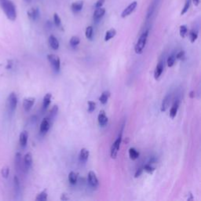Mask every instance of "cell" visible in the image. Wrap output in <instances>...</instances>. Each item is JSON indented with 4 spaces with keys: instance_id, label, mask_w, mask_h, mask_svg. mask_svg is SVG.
Masks as SVG:
<instances>
[{
    "instance_id": "6da1fadb",
    "label": "cell",
    "mask_w": 201,
    "mask_h": 201,
    "mask_svg": "<svg viewBox=\"0 0 201 201\" xmlns=\"http://www.w3.org/2000/svg\"><path fill=\"white\" fill-rule=\"evenodd\" d=\"M0 6L9 20L14 21L16 18V6L11 0H5L0 4Z\"/></svg>"
},
{
    "instance_id": "7a4b0ae2",
    "label": "cell",
    "mask_w": 201,
    "mask_h": 201,
    "mask_svg": "<svg viewBox=\"0 0 201 201\" xmlns=\"http://www.w3.org/2000/svg\"><path fill=\"white\" fill-rule=\"evenodd\" d=\"M148 30H146L145 31L142 33L140 36V38H138L137 43H136L135 46H134V50H135V53L137 54H141L143 52V49H144V46L146 45L147 42V38H148Z\"/></svg>"
},
{
    "instance_id": "3957f363",
    "label": "cell",
    "mask_w": 201,
    "mask_h": 201,
    "mask_svg": "<svg viewBox=\"0 0 201 201\" xmlns=\"http://www.w3.org/2000/svg\"><path fill=\"white\" fill-rule=\"evenodd\" d=\"M122 132L121 131L119 137H117L116 140L111 144V150H110V155H111V159H115L117 155H118V152H119V147H120L121 141H122Z\"/></svg>"
},
{
    "instance_id": "277c9868",
    "label": "cell",
    "mask_w": 201,
    "mask_h": 201,
    "mask_svg": "<svg viewBox=\"0 0 201 201\" xmlns=\"http://www.w3.org/2000/svg\"><path fill=\"white\" fill-rule=\"evenodd\" d=\"M16 106H17V97L15 93H9V95L8 96L7 98V108L9 111H10L11 113L14 112L16 110Z\"/></svg>"
},
{
    "instance_id": "5b68a950",
    "label": "cell",
    "mask_w": 201,
    "mask_h": 201,
    "mask_svg": "<svg viewBox=\"0 0 201 201\" xmlns=\"http://www.w3.org/2000/svg\"><path fill=\"white\" fill-rule=\"evenodd\" d=\"M47 59L48 60H49V62L50 63V64L52 65V67H53V69H54L55 71H60V58L57 57V55L48 54Z\"/></svg>"
},
{
    "instance_id": "8992f818",
    "label": "cell",
    "mask_w": 201,
    "mask_h": 201,
    "mask_svg": "<svg viewBox=\"0 0 201 201\" xmlns=\"http://www.w3.org/2000/svg\"><path fill=\"white\" fill-rule=\"evenodd\" d=\"M137 5V3L136 1H134V2H132L130 5H128L127 7L125 8V9H123V11H122V13H121V16H122V18H124V17H126V16H129L130 14H131L133 11H134V9H136Z\"/></svg>"
},
{
    "instance_id": "52a82bcc",
    "label": "cell",
    "mask_w": 201,
    "mask_h": 201,
    "mask_svg": "<svg viewBox=\"0 0 201 201\" xmlns=\"http://www.w3.org/2000/svg\"><path fill=\"white\" fill-rule=\"evenodd\" d=\"M35 98L32 97H27L24 98V101H23V108H24L25 111H29L33 107L34 104H35Z\"/></svg>"
},
{
    "instance_id": "ba28073f",
    "label": "cell",
    "mask_w": 201,
    "mask_h": 201,
    "mask_svg": "<svg viewBox=\"0 0 201 201\" xmlns=\"http://www.w3.org/2000/svg\"><path fill=\"white\" fill-rule=\"evenodd\" d=\"M27 14L30 20L35 21V20H36L39 17V14H40V13H39V9H38V8L33 7L27 10Z\"/></svg>"
},
{
    "instance_id": "9c48e42d",
    "label": "cell",
    "mask_w": 201,
    "mask_h": 201,
    "mask_svg": "<svg viewBox=\"0 0 201 201\" xmlns=\"http://www.w3.org/2000/svg\"><path fill=\"white\" fill-rule=\"evenodd\" d=\"M88 181H89V184L91 185L92 187H97L98 185V179H97V177L96 175V174L93 171H90L88 173Z\"/></svg>"
},
{
    "instance_id": "30bf717a",
    "label": "cell",
    "mask_w": 201,
    "mask_h": 201,
    "mask_svg": "<svg viewBox=\"0 0 201 201\" xmlns=\"http://www.w3.org/2000/svg\"><path fill=\"white\" fill-rule=\"evenodd\" d=\"M50 125H51V122H50V120L48 119V117L44 118V119H42V122H41L40 128H39L41 133H46V132L49 130V127H50Z\"/></svg>"
},
{
    "instance_id": "8fae6325",
    "label": "cell",
    "mask_w": 201,
    "mask_h": 201,
    "mask_svg": "<svg viewBox=\"0 0 201 201\" xmlns=\"http://www.w3.org/2000/svg\"><path fill=\"white\" fill-rule=\"evenodd\" d=\"M97 120H98V123L100 126H104L107 123H108V117L106 115L105 111L104 110H100V112L98 114V116H97Z\"/></svg>"
},
{
    "instance_id": "7c38bea8",
    "label": "cell",
    "mask_w": 201,
    "mask_h": 201,
    "mask_svg": "<svg viewBox=\"0 0 201 201\" xmlns=\"http://www.w3.org/2000/svg\"><path fill=\"white\" fill-rule=\"evenodd\" d=\"M32 162V155H31V152H27V154H25L24 158V166L26 170H28L31 168Z\"/></svg>"
},
{
    "instance_id": "4fadbf2b",
    "label": "cell",
    "mask_w": 201,
    "mask_h": 201,
    "mask_svg": "<svg viewBox=\"0 0 201 201\" xmlns=\"http://www.w3.org/2000/svg\"><path fill=\"white\" fill-rule=\"evenodd\" d=\"M27 139H28V133L26 130L24 131H22L20 134V137H19V142H20V146L24 148L27 145Z\"/></svg>"
},
{
    "instance_id": "5bb4252c",
    "label": "cell",
    "mask_w": 201,
    "mask_h": 201,
    "mask_svg": "<svg viewBox=\"0 0 201 201\" xmlns=\"http://www.w3.org/2000/svg\"><path fill=\"white\" fill-rule=\"evenodd\" d=\"M163 60H160L158 64L155 67V71H154V78L155 79H158L160 77L161 74L163 72Z\"/></svg>"
},
{
    "instance_id": "9a60e30c",
    "label": "cell",
    "mask_w": 201,
    "mask_h": 201,
    "mask_svg": "<svg viewBox=\"0 0 201 201\" xmlns=\"http://www.w3.org/2000/svg\"><path fill=\"white\" fill-rule=\"evenodd\" d=\"M49 44L50 47L54 50H57V49H59V46H60L59 41L54 35H51L49 37Z\"/></svg>"
},
{
    "instance_id": "2e32d148",
    "label": "cell",
    "mask_w": 201,
    "mask_h": 201,
    "mask_svg": "<svg viewBox=\"0 0 201 201\" xmlns=\"http://www.w3.org/2000/svg\"><path fill=\"white\" fill-rule=\"evenodd\" d=\"M170 100H171V95H170V94H167V95L163 98V101H162L160 108L161 111H165L168 108L169 105H170Z\"/></svg>"
},
{
    "instance_id": "e0dca14e",
    "label": "cell",
    "mask_w": 201,
    "mask_h": 201,
    "mask_svg": "<svg viewBox=\"0 0 201 201\" xmlns=\"http://www.w3.org/2000/svg\"><path fill=\"white\" fill-rule=\"evenodd\" d=\"M105 13V9L102 7L100 8H96L95 11H94V13H93V18L94 20H100L101 17L104 15Z\"/></svg>"
},
{
    "instance_id": "ac0fdd59",
    "label": "cell",
    "mask_w": 201,
    "mask_h": 201,
    "mask_svg": "<svg viewBox=\"0 0 201 201\" xmlns=\"http://www.w3.org/2000/svg\"><path fill=\"white\" fill-rule=\"evenodd\" d=\"M82 7H83V1H82V0L76 1V2H73L71 5V10L75 12V13H78V12L82 10Z\"/></svg>"
},
{
    "instance_id": "d6986e66",
    "label": "cell",
    "mask_w": 201,
    "mask_h": 201,
    "mask_svg": "<svg viewBox=\"0 0 201 201\" xmlns=\"http://www.w3.org/2000/svg\"><path fill=\"white\" fill-rule=\"evenodd\" d=\"M89 155H90L89 150L85 148H82V149L80 150V152H79V160H80L81 162H86L88 159Z\"/></svg>"
},
{
    "instance_id": "ffe728a7",
    "label": "cell",
    "mask_w": 201,
    "mask_h": 201,
    "mask_svg": "<svg viewBox=\"0 0 201 201\" xmlns=\"http://www.w3.org/2000/svg\"><path fill=\"white\" fill-rule=\"evenodd\" d=\"M52 95L51 93H46L45 97H43V100H42V109L46 110V108L49 107V104H50V101H51Z\"/></svg>"
},
{
    "instance_id": "44dd1931",
    "label": "cell",
    "mask_w": 201,
    "mask_h": 201,
    "mask_svg": "<svg viewBox=\"0 0 201 201\" xmlns=\"http://www.w3.org/2000/svg\"><path fill=\"white\" fill-rule=\"evenodd\" d=\"M178 107H179V101H178V100H177V101L174 103V104H173V106H172L170 110V116L171 119H174V117L176 116V115H177Z\"/></svg>"
},
{
    "instance_id": "7402d4cb",
    "label": "cell",
    "mask_w": 201,
    "mask_h": 201,
    "mask_svg": "<svg viewBox=\"0 0 201 201\" xmlns=\"http://www.w3.org/2000/svg\"><path fill=\"white\" fill-rule=\"evenodd\" d=\"M109 97H110V92L108 91V90H105V91H104L102 93H101L100 97H99V100H100V102L102 104H105L106 103H107V101H108Z\"/></svg>"
},
{
    "instance_id": "603a6c76",
    "label": "cell",
    "mask_w": 201,
    "mask_h": 201,
    "mask_svg": "<svg viewBox=\"0 0 201 201\" xmlns=\"http://www.w3.org/2000/svg\"><path fill=\"white\" fill-rule=\"evenodd\" d=\"M77 180H78V174L73 171L70 172L69 174H68V181L70 182V184L75 185L77 182Z\"/></svg>"
},
{
    "instance_id": "cb8c5ba5",
    "label": "cell",
    "mask_w": 201,
    "mask_h": 201,
    "mask_svg": "<svg viewBox=\"0 0 201 201\" xmlns=\"http://www.w3.org/2000/svg\"><path fill=\"white\" fill-rule=\"evenodd\" d=\"M116 35V31L114 28H111V29L108 30L105 33V36H104V41L107 42V41L110 40L111 38H113L115 35Z\"/></svg>"
},
{
    "instance_id": "d4e9b609",
    "label": "cell",
    "mask_w": 201,
    "mask_h": 201,
    "mask_svg": "<svg viewBox=\"0 0 201 201\" xmlns=\"http://www.w3.org/2000/svg\"><path fill=\"white\" fill-rule=\"evenodd\" d=\"M139 155H140V153L134 148H130L129 149V156L131 159L135 160L139 157Z\"/></svg>"
},
{
    "instance_id": "484cf974",
    "label": "cell",
    "mask_w": 201,
    "mask_h": 201,
    "mask_svg": "<svg viewBox=\"0 0 201 201\" xmlns=\"http://www.w3.org/2000/svg\"><path fill=\"white\" fill-rule=\"evenodd\" d=\"M15 165L17 170H20L21 168V155L20 152H16L15 155Z\"/></svg>"
},
{
    "instance_id": "4316f807",
    "label": "cell",
    "mask_w": 201,
    "mask_h": 201,
    "mask_svg": "<svg viewBox=\"0 0 201 201\" xmlns=\"http://www.w3.org/2000/svg\"><path fill=\"white\" fill-rule=\"evenodd\" d=\"M46 199H47V192L46 189L41 192L40 193H38L35 197L36 201H46Z\"/></svg>"
},
{
    "instance_id": "83f0119b",
    "label": "cell",
    "mask_w": 201,
    "mask_h": 201,
    "mask_svg": "<svg viewBox=\"0 0 201 201\" xmlns=\"http://www.w3.org/2000/svg\"><path fill=\"white\" fill-rule=\"evenodd\" d=\"M13 185H14V189L16 194H18L20 191V184L19 178L16 176H14L13 177Z\"/></svg>"
},
{
    "instance_id": "f1b7e54d",
    "label": "cell",
    "mask_w": 201,
    "mask_h": 201,
    "mask_svg": "<svg viewBox=\"0 0 201 201\" xmlns=\"http://www.w3.org/2000/svg\"><path fill=\"white\" fill-rule=\"evenodd\" d=\"M57 111H58V106L54 105L53 108H52V109L50 110V112H49V117H48V119H49V120H53L55 118V116L57 115Z\"/></svg>"
},
{
    "instance_id": "f546056e",
    "label": "cell",
    "mask_w": 201,
    "mask_h": 201,
    "mask_svg": "<svg viewBox=\"0 0 201 201\" xmlns=\"http://www.w3.org/2000/svg\"><path fill=\"white\" fill-rule=\"evenodd\" d=\"M188 35H189V38H190L191 42H192V43L195 42V41L197 39V37H198L197 30H195V29L191 30V31H189V34H188Z\"/></svg>"
},
{
    "instance_id": "4dcf8cb0",
    "label": "cell",
    "mask_w": 201,
    "mask_h": 201,
    "mask_svg": "<svg viewBox=\"0 0 201 201\" xmlns=\"http://www.w3.org/2000/svg\"><path fill=\"white\" fill-rule=\"evenodd\" d=\"M93 34V29L92 26H88L86 28V31H85V35L88 39H92Z\"/></svg>"
},
{
    "instance_id": "1f68e13d",
    "label": "cell",
    "mask_w": 201,
    "mask_h": 201,
    "mask_svg": "<svg viewBox=\"0 0 201 201\" xmlns=\"http://www.w3.org/2000/svg\"><path fill=\"white\" fill-rule=\"evenodd\" d=\"M80 42V39L78 36H72L70 39V45H71L72 47H75L79 44Z\"/></svg>"
},
{
    "instance_id": "d6a6232c",
    "label": "cell",
    "mask_w": 201,
    "mask_h": 201,
    "mask_svg": "<svg viewBox=\"0 0 201 201\" xmlns=\"http://www.w3.org/2000/svg\"><path fill=\"white\" fill-rule=\"evenodd\" d=\"M1 174H2V177H4V178H7V177H9V166H3L2 168V170H1Z\"/></svg>"
},
{
    "instance_id": "836d02e7",
    "label": "cell",
    "mask_w": 201,
    "mask_h": 201,
    "mask_svg": "<svg viewBox=\"0 0 201 201\" xmlns=\"http://www.w3.org/2000/svg\"><path fill=\"white\" fill-rule=\"evenodd\" d=\"M190 5H191V0H186V1H185V5H184V7H183L182 10H181V15H184L185 13H186L187 11L188 10V9H189V7H190Z\"/></svg>"
},
{
    "instance_id": "e575fe53",
    "label": "cell",
    "mask_w": 201,
    "mask_h": 201,
    "mask_svg": "<svg viewBox=\"0 0 201 201\" xmlns=\"http://www.w3.org/2000/svg\"><path fill=\"white\" fill-rule=\"evenodd\" d=\"M175 59H176L175 55L174 54L170 55V57L167 58V61H166V62H167V66L170 68V67H172V66L174 65V63H175Z\"/></svg>"
},
{
    "instance_id": "d590c367",
    "label": "cell",
    "mask_w": 201,
    "mask_h": 201,
    "mask_svg": "<svg viewBox=\"0 0 201 201\" xmlns=\"http://www.w3.org/2000/svg\"><path fill=\"white\" fill-rule=\"evenodd\" d=\"M53 22H54L55 25L57 27H60L61 26V20H60V16L57 13H54L53 14Z\"/></svg>"
},
{
    "instance_id": "8d00e7d4",
    "label": "cell",
    "mask_w": 201,
    "mask_h": 201,
    "mask_svg": "<svg viewBox=\"0 0 201 201\" xmlns=\"http://www.w3.org/2000/svg\"><path fill=\"white\" fill-rule=\"evenodd\" d=\"M188 32V27L186 25H181L180 27V35L181 38H185Z\"/></svg>"
},
{
    "instance_id": "74e56055",
    "label": "cell",
    "mask_w": 201,
    "mask_h": 201,
    "mask_svg": "<svg viewBox=\"0 0 201 201\" xmlns=\"http://www.w3.org/2000/svg\"><path fill=\"white\" fill-rule=\"evenodd\" d=\"M96 108V103L93 101H88V111L93 112Z\"/></svg>"
},
{
    "instance_id": "f35d334b",
    "label": "cell",
    "mask_w": 201,
    "mask_h": 201,
    "mask_svg": "<svg viewBox=\"0 0 201 201\" xmlns=\"http://www.w3.org/2000/svg\"><path fill=\"white\" fill-rule=\"evenodd\" d=\"M144 170L147 173H148V174H152L154 170H155V168H154L153 166H151V164H146L144 166Z\"/></svg>"
},
{
    "instance_id": "ab89813d",
    "label": "cell",
    "mask_w": 201,
    "mask_h": 201,
    "mask_svg": "<svg viewBox=\"0 0 201 201\" xmlns=\"http://www.w3.org/2000/svg\"><path fill=\"white\" fill-rule=\"evenodd\" d=\"M175 57L177 59H179V60H182L184 57H185V51H183V50H181L180 52L177 53L175 55Z\"/></svg>"
},
{
    "instance_id": "60d3db41",
    "label": "cell",
    "mask_w": 201,
    "mask_h": 201,
    "mask_svg": "<svg viewBox=\"0 0 201 201\" xmlns=\"http://www.w3.org/2000/svg\"><path fill=\"white\" fill-rule=\"evenodd\" d=\"M104 3V0H97V2L95 4V7L96 8H100L102 7V5Z\"/></svg>"
},
{
    "instance_id": "b9f144b4",
    "label": "cell",
    "mask_w": 201,
    "mask_h": 201,
    "mask_svg": "<svg viewBox=\"0 0 201 201\" xmlns=\"http://www.w3.org/2000/svg\"><path fill=\"white\" fill-rule=\"evenodd\" d=\"M142 172H143V169L142 168L137 169V170H136L135 174H134V177H136V178H137V177H140V176L141 175V174H142Z\"/></svg>"
},
{
    "instance_id": "7bdbcfd3",
    "label": "cell",
    "mask_w": 201,
    "mask_h": 201,
    "mask_svg": "<svg viewBox=\"0 0 201 201\" xmlns=\"http://www.w3.org/2000/svg\"><path fill=\"white\" fill-rule=\"evenodd\" d=\"M13 61H12V60H9V62L7 63V65H6L5 68H6V69H11L12 67H13Z\"/></svg>"
},
{
    "instance_id": "ee69618b",
    "label": "cell",
    "mask_w": 201,
    "mask_h": 201,
    "mask_svg": "<svg viewBox=\"0 0 201 201\" xmlns=\"http://www.w3.org/2000/svg\"><path fill=\"white\" fill-rule=\"evenodd\" d=\"M60 199H61V200H68V199H69V197H68L67 195L64 193L61 195V196H60Z\"/></svg>"
},
{
    "instance_id": "f6af8a7d",
    "label": "cell",
    "mask_w": 201,
    "mask_h": 201,
    "mask_svg": "<svg viewBox=\"0 0 201 201\" xmlns=\"http://www.w3.org/2000/svg\"><path fill=\"white\" fill-rule=\"evenodd\" d=\"M191 2H192V3L194 4V5H196V6L199 5V0H191Z\"/></svg>"
},
{
    "instance_id": "bcb514c9",
    "label": "cell",
    "mask_w": 201,
    "mask_h": 201,
    "mask_svg": "<svg viewBox=\"0 0 201 201\" xmlns=\"http://www.w3.org/2000/svg\"><path fill=\"white\" fill-rule=\"evenodd\" d=\"M193 93H194V91H191L190 95H189V96H190V97H192V98L194 97V94H193Z\"/></svg>"
},
{
    "instance_id": "7dc6e473",
    "label": "cell",
    "mask_w": 201,
    "mask_h": 201,
    "mask_svg": "<svg viewBox=\"0 0 201 201\" xmlns=\"http://www.w3.org/2000/svg\"><path fill=\"white\" fill-rule=\"evenodd\" d=\"M24 2H27V3H29V2H31V0H24Z\"/></svg>"
},
{
    "instance_id": "c3c4849f",
    "label": "cell",
    "mask_w": 201,
    "mask_h": 201,
    "mask_svg": "<svg viewBox=\"0 0 201 201\" xmlns=\"http://www.w3.org/2000/svg\"><path fill=\"white\" fill-rule=\"evenodd\" d=\"M3 1H5V0H0V4L2 3V2H3Z\"/></svg>"
}]
</instances>
